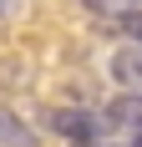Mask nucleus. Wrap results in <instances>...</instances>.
I'll return each instance as SVG.
<instances>
[{"label":"nucleus","mask_w":142,"mask_h":147,"mask_svg":"<svg viewBox=\"0 0 142 147\" xmlns=\"http://www.w3.org/2000/svg\"><path fill=\"white\" fill-rule=\"evenodd\" d=\"M46 127L56 137H66L71 147H97L107 142V117H97V112H76V107H56V112H46Z\"/></svg>","instance_id":"nucleus-1"},{"label":"nucleus","mask_w":142,"mask_h":147,"mask_svg":"<svg viewBox=\"0 0 142 147\" xmlns=\"http://www.w3.org/2000/svg\"><path fill=\"white\" fill-rule=\"evenodd\" d=\"M101 117H107V127H112V132H122V127H142V91H127V96H112Z\"/></svg>","instance_id":"nucleus-2"},{"label":"nucleus","mask_w":142,"mask_h":147,"mask_svg":"<svg viewBox=\"0 0 142 147\" xmlns=\"http://www.w3.org/2000/svg\"><path fill=\"white\" fill-rule=\"evenodd\" d=\"M112 76H117L127 91H142V46H137V41L122 46V51L112 56Z\"/></svg>","instance_id":"nucleus-3"},{"label":"nucleus","mask_w":142,"mask_h":147,"mask_svg":"<svg viewBox=\"0 0 142 147\" xmlns=\"http://www.w3.org/2000/svg\"><path fill=\"white\" fill-rule=\"evenodd\" d=\"M0 147H36V132L15 112H0Z\"/></svg>","instance_id":"nucleus-4"},{"label":"nucleus","mask_w":142,"mask_h":147,"mask_svg":"<svg viewBox=\"0 0 142 147\" xmlns=\"http://www.w3.org/2000/svg\"><path fill=\"white\" fill-rule=\"evenodd\" d=\"M91 15H107V20H122V15L137 10V0H81Z\"/></svg>","instance_id":"nucleus-5"},{"label":"nucleus","mask_w":142,"mask_h":147,"mask_svg":"<svg viewBox=\"0 0 142 147\" xmlns=\"http://www.w3.org/2000/svg\"><path fill=\"white\" fill-rule=\"evenodd\" d=\"M122 30H127L132 41L142 46V10H132V15H122Z\"/></svg>","instance_id":"nucleus-6"},{"label":"nucleus","mask_w":142,"mask_h":147,"mask_svg":"<svg viewBox=\"0 0 142 147\" xmlns=\"http://www.w3.org/2000/svg\"><path fill=\"white\" fill-rule=\"evenodd\" d=\"M15 5H20V0H0V20H5V15H10Z\"/></svg>","instance_id":"nucleus-7"},{"label":"nucleus","mask_w":142,"mask_h":147,"mask_svg":"<svg viewBox=\"0 0 142 147\" xmlns=\"http://www.w3.org/2000/svg\"><path fill=\"white\" fill-rule=\"evenodd\" d=\"M137 5H142V0H137Z\"/></svg>","instance_id":"nucleus-8"}]
</instances>
